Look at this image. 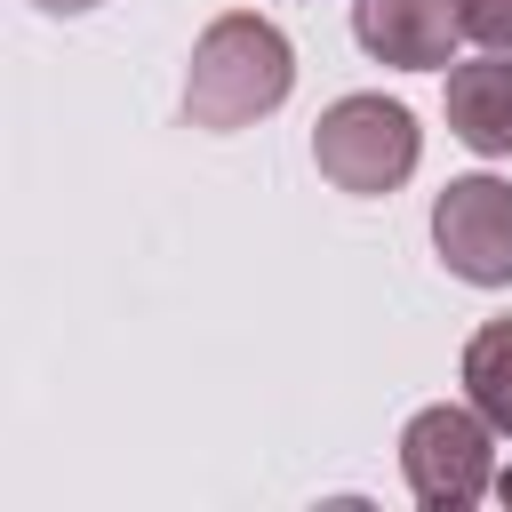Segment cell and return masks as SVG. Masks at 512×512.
Returning a JSON list of instances; mask_svg holds the SVG:
<instances>
[{
	"label": "cell",
	"instance_id": "obj_1",
	"mask_svg": "<svg viewBox=\"0 0 512 512\" xmlns=\"http://www.w3.org/2000/svg\"><path fill=\"white\" fill-rule=\"evenodd\" d=\"M296 88V48L272 16L256 8H224L200 40H192V64H184V120L208 128V136H232L264 112H280Z\"/></svg>",
	"mask_w": 512,
	"mask_h": 512
},
{
	"label": "cell",
	"instance_id": "obj_2",
	"mask_svg": "<svg viewBox=\"0 0 512 512\" xmlns=\"http://www.w3.org/2000/svg\"><path fill=\"white\" fill-rule=\"evenodd\" d=\"M416 152H424V128L400 96H336L320 120H312V160L336 192H400L416 176Z\"/></svg>",
	"mask_w": 512,
	"mask_h": 512
},
{
	"label": "cell",
	"instance_id": "obj_3",
	"mask_svg": "<svg viewBox=\"0 0 512 512\" xmlns=\"http://www.w3.org/2000/svg\"><path fill=\"white\" fill-rule=\"evenodd\" d=\"M400 480L424 512H464L496 488V424L464 400H440V408H416L408 432H400Z\"/></svg>",
	"mask_w": 512,
	"mask_h": 512
},
{
	"label": "cell",
	"instance_id": "obj_4",
	"mask_svg": "<svg viewBox=\"0 0 512 512\" xmlns=\"http://www.w3.org/2000/svg\"><path fill=\"white\" fill-rule=\"evenodd\" d=\"M432 248L472 288H512V184L504 176H448L432 200Z\"/></svg>",
	"mask_w": 512,
	"mask_h": 512
},
{
	"label": "cell",
	"instance_id": "obj_5",
	"mask_svg": "<svg viewBox=\"0 0 512 512\" xmlns=\"http://www.w3.org/2000/svg\"><path fill=\"white\" fill-rule=\"evenodd\" d=\"M352 40L392 72H448L464 40V0H352Z\"/></svg>",
	"mask_w": 512,
	"mask_h": 512
},
{
	"label": "cell",
	"instance_id": "obj_6",
	"mask_svg": "<svg viewBox=\"0 0 512 512\" xmlns=\"http://www.w3.org/2000/svg\"><path fill=\"white\" fill-rule=\"evenodd\" d=\"M448 136L480 160H512V56H472V64H448Z\"/></svg>",
	"mask_w": 512,
	"mask_h": 512
},
{
	"label": "cell",
	"instance_id": "obj_7",
	"mask_svg": "<svg viewBox=\"0 0 512 512\" xmlns=\"http://www.w3.org/2000/svg\"><path fill=\"white\" fill-rule=\"evenodd\" d=\"M464 400L496 432H512V320L472 328V344H464Z\"/></svg>",
	"mask_w": 512,
	"mask_h": 512
},
{
	"label": "cell",
	"instance_id": "obj_8",
	"mask_svg": "<svg viewBox=\"0 0 512 512\" xmlns=\"http://www.w3.org/2000/svg\"><path fill=\"white\" fill-rule=\"evenodd\" d=\"M464 40L512 56V0H464Z\"/></svg>",
	"mask_w": 512,
	"mask_h": 512
},
{
	"label": "cell",
	"instance_id": "obj_9",
	"mask_svg": "<svg viewBox=\"0 0 512 512\" xmlns=\"http://www.w3.org/2000/svg\"><path fill=\"white\" fill-rule=\"evenodd\" d=\"M32 8H48V16H80V8H104V0H32Z\"/></svg>",
	"mask_w": 512,
	"mask_h": 512
},
{
	"label": "cell",
	"instance_id": "obj_10",
	"mask_svg": "<svg viewBox=\"0 0 512 512\" xmlns=\"http://www.w3.org/2000/svg\"><path fill=\"white\" fill-rule=\"evenodd\" d=\"M496 496H504V504H512V464H504V472H496Z\"/></svg>",
	"mask_w": 512,
	"mask_h": 512
}]
</instances>
